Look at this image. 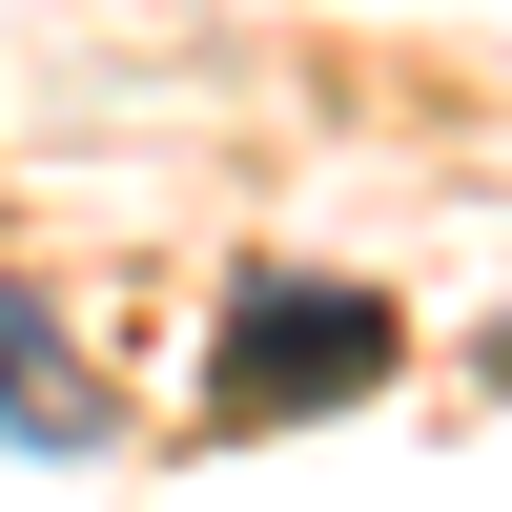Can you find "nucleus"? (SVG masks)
<instances>
[{"mask_svg":"<svg viewBox=\"0 0 512 512\" xmlns=\"http://www.w3.org/2000/svg\"><path fill=\"white\" fill-rule=\"evenodd\" d=\"M390 369H410L390 287L267 267V287H226V349H205V410H226V431H287V410H349V390H390Z\"/></svg>","mask_w":512,"mask_h":512,"instance_id":"1","label":"nucleus"},{"mask_svg":"<svg viewBox=\"0 0 512 512\" xmlns=\"http://www.w3.org/2000/svg\"><path fill=\"white\" fill-rule=\"evenodd\" d=\"M0 431H21V451H82V369H62V328H41L21 287H0Z\"/></svg>","mask_w":512,"mask_h":512,"instance_id":"2","label":"nucleus"}]
</instances>
